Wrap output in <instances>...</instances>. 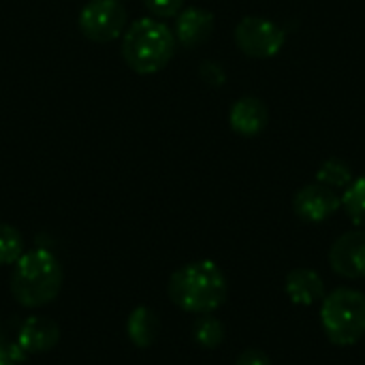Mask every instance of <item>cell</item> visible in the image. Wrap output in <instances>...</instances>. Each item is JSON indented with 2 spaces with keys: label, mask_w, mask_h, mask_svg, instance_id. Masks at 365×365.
<instances>
[{
  "label": "cell",
  "mask_w": 365,
  "mask_h": 365,
  "mask_svg": "<svg viewBox=\"0 0 365 365\" xmlns=\"http://www.w3.org/2000/svg\"><path fill=\"white\" fill-rule=\"evenodd\" d=\"M167 293L178 308L192 314H210L225 304L229 284L214 261H195L171 276Z\"/></svg>",
  "instance_id": "obj_1"
},
{
  "label": "cell",
  "mask_w": 365,
  "mask_h": 365,
  "mask_svg": "<svg viewBox=\"0 0 365 365\" xmlns=\"http://www.w3.org/2000/svg\"><path fill=\"white\" fill-rule=\"evenodd\" d=\"M62 265L47 248L24 252L11 274V293L26 308H41L53 302L62 289Z\"/></svg>",
  "instance_id": "obj_2"
},
{
  "label": "cell",
  "mask_w": 365,
  "mask_h": 365,
  "mask_svg": "<svg viewBox=\"0 0 365 365\" xmlns=\"http://www.w3.org/2000/svg\"><path fill=\"white\" fill-rule=\"evenodd\" d=\"M175 51V34L158 19L143 17L135 21L122 38L126 64L141 75L158 73L169 64Z\"/></svg>",
  "instance_id": "obj_3"
},
{
  "label": "cell",
  "mask_w": 365,
  "mask_h": 365,
  "mask_svg": "<svg viewBox=\"0 0 365 365\" xmlns=\"http://www.w3.org/2000/svg\"><path fill=\"white\" fill-rule=\"evenodd\" d=\"M321 325L336 346H353L365 336V295L357 289L340 287L321 302Z\"/></svg>",
  "instance_id": "obj_4"
},
{
  "label": "cell",
  "mask_w": 365,
  "mask_h": 365,
  "mask_svg": "<svg viewBox=\"0 0 365 365\" xmlns=\"http://www.w3.org/2000/svg\"><path fill=\"white\" fill-rule=\"evenodd\" d=\"M126 26V9L120 0H90L79 15V30L86 38L109 43L122 34Z\"/></svg>",
  "instance_id": "obj_5"
},
{
  "label": "cell",
  "mask_w": 365,
  "mask_h": 365,
  "mask_svg": "<svg viewBox=\"0 0 365 365\" xmlns=\"http://www.w3.org/2000/svg\"><path fill=\"white\" fill-rule=\"evenodd\" d=\"M235 43L250 58H272L284 45V30L272 19L250 15L237 24Z\"/></svg>",
  "instance_id": "obj_6"
},
{
  "label": "cell",
  "mask_w": 365,
  "mask_h": 365,
  "mask_svg": "<svg viewBox=\"0 0 365 365\" xmlns=\"http://www.w3.org/2000/svg\"><path fill=\"white\" fill-rule=\"evenodd\" d=\"M329 265L346 280L365 278V229L349 231L334 242L329 250Z\"/></svg>",
  "instance_id": "obj_7"
},
{
  "label": "cell",
  "mask_w": 365,
  "mask_h": 365,
  "mask_svg": "<svg viewBox=\"0 0 365 365\" xmlns=\"http://www.w3.org/2000/svg\"><path fill=\"white\" fill-rule=\"evenodd\" d=\"M340 207H342V199L336 195V190L319 182L304 186L293 197V210L306 222H323L331 218Z\"/></svg>",
  "instance_id": "obj_8"
},
{
  "label": "cell",
  "mask_w": 365,
  "mask_h": 365,
  "mask_svg": "<svg viewBox=\"0 0 365 365\" xmlns=\"http://www.w3.org/2000/svg\"><path fill=\"white\" fill-rule=\"evenodd\" d=\"M231 128L242 137H257L269 122L267 105L257 96H242L229 113Z\"/></svg>",
  "instance_id": "obj_9"
},
{
  "label": "cell",
  "mask_w": 365,
  "mask_h": 365,
  "mask_svg": "<svg viewBox=\"0 0 365 365\" xmlns=\"http://www.w3.org/2000/svg\"><path fill=\"white\" fill-rule=\"evenodd\" d=\"M60 340V327L47 317H28L17 334V344L24 353H45L51 351Z\"/></svg>",
  "instance_id": "obj_10"
},
{
  "label": "cell",
  "mask_w": 365,
  "mask_h": 365,
  "mask_svg": "<svg viewBox=\"0 0 365 365\" xmlns=\"http://www.w3.org/2000/svg\"><path fill=\"white\" fill-rule=\"evenodd\" d=\"M214 32V15L205 9L190 6L182 11L175 19V38L186 47H197L205 43Z\"/></svg>",
  "instance_id": "obj_11"
},
{
  "label": "cell",
  "mask_w": 365,
  "mask_h": 365,
  "mask_svg": "<svg viewBox=\"0 0 365 365\" xmlns=\"http://www.w3.org/2000/svg\"><path fill=\"white\" fill-rule=\"evenodd\" d=\"M284 289L291 302L297 306H314L323 302V297L327 295L323 278L314 269H308V267H297L289 272L284 280Z\"/></svg>",
  "instance_id": "obj_12"
},
{
  "label": "cell",
  "mask_w": 365,
  "mask_h": 365,
  "mask_svg": "<svg viewBox=\"0 0 365 365\" xmlns=\"http://www.w3.org/2000/svg\"><path fill=\"white\" fill-rule=\"evenodd\" d=\"M126 331L128 338L135 346L139 349H148L154 344V340L158 338L160 331V321L156 317V312L148 306H139L130 312L128 323H126Z\"/></svg>",
  "instance_id": "obj_13"
},
{
  "label": "cell",
  "mask_w": 365,
  "mask_h": 365,
  "mask_svg": "<svg viewBox=\"0 0 365 365\" xmlns=\"http://www.w3.org/2000/svg\"><path fill=\"white\" fill-rule=\"evenodd\" d=\"M342 207L344 212L349 214V218L357 225L365 229V173L355 178L346 188H344V195H342Z\"/></svg>",
  "instance_id": "obj_14"
},
{
  "label": "cell",
  "mask_w": 365,
  "mask_h": 365,
  "mask_svg": "<svg viewBox=\"0 0 365 365\" xmlns=\"http://www.w3.org/2000/svg\"><path fill=\"white\" fill-rule=\"evenodd\" d=\"M317 182L327 186V188H331V190L346 188L353 182V169L342 158H329L317 171Z\"/></svg>",
  "instance_id": "obj_15"
},
{
  "label": "cell",
  "mask_w": 365,
  "mask_h": 365,
  "mask_svg": "<svg viewBox=\"0 0 365 365\" xmlns=\"http://www.w3.org/2000/svg\"><path fill=\"white\" fill-rule=\"evenodd\" d=\"M192 334H195L197 344H201L203 349H216L225 340V325L216 317L203 314V317L197 319V323L192 327Z\"/></svg>",
  "instance_id": "obj_16"
},
{
  "label": "cell",
  "mask_w": 365,
  "mask_h": 365,
  "mask_svg": "<svg viewBox=\"0 0 365 365\" xmlns=\"http://www.w3.org/2000/svg\"><path fill=\"white\" fill-rule=\"evenodd\" d=\"M24 255V242L17 229L0 222V265H11Z\"/></svg>",
  "instance_id": "obj_17"
},
{
  "label": "cell",
  "mask_w": 365,
  "mask_h": 365,
  "mask_svg": "<svg viewBox=\"0 0 365 365\" xmlns=\"http://www.w3.org/2000/svg\"><path fill=\"white\" fill-rule=\"evenodd\" d=\"M145 6L158 17H171L180 13V9L184 6V0H145Z\"/></svg>",
  "instance_id": "obj_18"
},
{
  "label": "cell",
  "mask_w": 365,
  "mask_h": 365,
  "mask_svg": "<svg viewBox=\"0 0 365 365\" xmlns=\"http://www.w3.org/2000/svg\"><path fill=\"white\" fill-rule=\"evenodd\" d=\"M235 365H272V361H269V357H267L263 351H259V349H248V351H244V353L237 357Z\"/></svg>",
  "instance_id": "obj_19"
},
{
  "label": "cell",
  "mask_w": 365,
  "mask_h": 365,
  "mask_svg": "<svg viewBox=\"0 0 365 365\" xmlns=\"http://www.w3.org/2000/svg\"><path fill=\"white\" fill-rule=\"evenodd\" d=\"M0 365H17L11 357H6V355H0Z\"/></svg>",
  "instance_id": "obj_20"
}]
</instances>
